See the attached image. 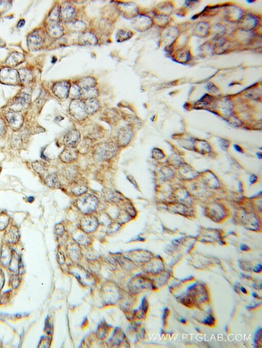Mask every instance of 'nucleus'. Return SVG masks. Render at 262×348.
<instances>
[{
	"mask_svg": "<svg viewBox=\"0 0 262 348\" xmlns=\"http://www.w3.org/2000/svg\"><path fill=\"white\" fill-rule=\"evenodd\" d=\"M238 187L239 191L240 192H242L243 191V188L242 183L241 182H238Z\"/></svg>",
	"mask_w": 262,
	"mask_h": 348,
	"instance_id": "nucleus-48",
	"label": "nucleus"
},
{
	"mask_svg": "<svg viewBox=\"0 0 262 348\" xmlns=\"http://www.w3.org/2000/svg\"><path fill=\"white\" fill-rule=\"evenodd\" d=\"M98 226V220L97 218L90 214H87L83 217L80 223L81 229L86 233L93 232L97 229Z\"/></svg>",
	"mask_w": 262,
	"mask_h": 348,
	"instance_id": "nucleus-8",
	"label": "nucleus"
},
{
	"mask_svg": "<svg viewBox=\"0 0 262 348\" xmlns=\"http://www.w3.org/2000/svg\"><path fill=\"white\" fill-rule=\"evenodd\" d=\"M120 227V226L118 223H113V224H109V227L108 228L109 232L113 233L118 230Z\"/></svg>",
	"mask_w": 262,
	"mask_h": 348,
	"instance_id": "nucleus-37",
	"label": "nucleus"
},
{
	"mask_svg": "<svg viewBox=\"0 0 262 348\" xmlns=\"http://www.w3.org/2000/svg\"><path fill=\"white\" fill-rule=\"evenodd\" d=\"M262 265L260 264H257V265H255V266L254 267V269H253V270H254V272H255V273H260V272H261V271H262Z\"/></svg>",
	"mask_w": 262,
	"mask_h": 348,
	"instance_id": "nucleus-43",
	"label": "nucleus"
},
{
	"mask_svg": "<svg viewBox=\"0 0 262 348\" xmlns=\"http://www.w3.org/2000/svg\"><path fill=\"white\" fill-rule=\"evenodd\" d=\"M180 321L183 324H186V321L184 319H180Z\"/></svg>",
	"mask_w": 262,
	"mask_h": 348,
	"instance_id": "nucleus-53",
	"label": "nucleus"
},
{
	"mask_svg": "<svg viewBox=\"0 0 262 348\" xmlns=\"http://www.w3.org/2000/svg\"><path fill=\"white\" fill-rule=\"evenodd\" d=\"M134 136V132L130 126L120 128L117 135L116 143L119 147H124L130 144Z\"/></svg>",
	"mask_w": 262,
	"mask_h": 348,
	"instance_id": "nucleus-5",
	"label": "nucleus"
},
{
	"mask_svg": "<svg viewBox=\"0 0 262 348\" xmlns=\"http://www.w3.org/2000/svg\"><path fill=\"white\" fill-rule=\"evenodd\" d=\"M225 330H226V332H228V327H227V326H225Z\"/></svg>",
	"mask_w": 262,
	"mask_h": 348,
	"instance_id": "nucleus-55",
	"label": "nucleus"
},
{
	"mask_svg": "<svg viewBox=\"0 0 262 348\" xmlns=\"http://www.w3.org/2000/svg\"><path fill=\"white\" fill-rule=\"evenodd\" d=\"M81 140V134L76 130L73 129L66 134L64 136L63 142L65 146L77 147Z\"/></svg>",
	"mask_w": 262,
	"mask_h": 348,
	"instance_id": "nucleus-10",
	"label": "nucleus"
},
{
	"mask_svg": "<svg viewBox=\"0 0 262 348\" xmlns=\"http://www.w3.org/2000/svg\"><path fill=\"white\" fill-rule=\"evenodd\" d=\"M257 180H258V177L254 174H251V176H250L249 182L251 185L256 182Z\"/></svg>",
	"mask_w": 262,
	"mask_h": 348,
	"instance_id": "nucleus-42",
	"label": "nucleus"
},
{
	"mask_svg": "<svg viewBox=\"0 0 262 348\" xmlns=\"http://www.w3.org/2000/svg\"><path fill=\"white\" fill-rule=\"evenodd\" d=\"M6 241L9 243H15L18 240L19 233L18 229L15 227H11L5 234Z\"/></svg>",
	"mask_w": 262,
	"mask_h": 348,
	"instance_id": "nucleus-19",
	"label": "nucleus"
},
{
	"mask_svg": "<svg viewBox=\"0 0 262 348\" xmlns=\"http://www.w3.org/2000/svg\"><path fill=\"white\" fill-rule=\"evenodd\" d=\"M202 323L204 324L207 325L208 326H213L215 323V318L212 315H209L207 319H205L202 321Z\"/></svg>",
	"mask_w": 262,
	"mask_h": 348,
	"instance_id": "nucleus-31",
	"label": "nucleus"
},
{
	"mask_svg": "<svg viewBox=\"0 0 262 348\" xmlns=\"http://www.w3.org/2000/svg\"><path fill=\"white\" fill-rule=\"evenodd\" d=\"M69 111L73 118L77 121H83L88 117L84 101L80 99L72 100L70 102Z\"/></svg>",
	"mask_w": 262,
	"mask_h": 348,
	"instance_id": "nucleus-3",
	"label": "nucleus"
},
{
	"mask_svg": "<svg viewBox=\"0 0 262 348\" xmlns=\"http://www.w3.org/2000/svg\"><path fill=\"white\" fill-rule=\"evenodd\" d=\"M60 17V8L58 6H56L52 10L51 13L49 15V20L51 22H56L59 21V18Z\"/></svg>",
	"mask_w": 262,
	"mask_h": 348,
	"instance_id": "nucleus-29",
	"label": "nucleus"
},
{
	"mask_svg": "<svg viewBox=\"0 0 262 348\" xmlns=\"http://www.w3.org/2000/svg\"><path fill=\"white\" fill-rule=\"evenodd\" d=\"M133 32L128 30H119L116 34V40L118 43H122L130 39L133 36Z\"/></svg>",
	"mask_w": 262,
	"mask_h": 348,
	"instance_id": "nucleus-23",
	"label": "nucleus"
},
{
	"mask_svg": "<svg viewBox=\"0 0 262 348\" xmlns=\"http://www.w3.org/2000/svg\"><path fill=\"white\" fill-rule=\"evenodd\" d=\"M240 289H241V290L242 292V293H243V294H247V290L245 288H244V287H241V288H240Z\"/></svg>",
	"mask_w": 262,
	"mask_h": 348,
	"instance_id": "nucleus-49",
	"label": "nucleus"
},
{
	"mask_svg": "<svg viewBox=\"0 0 262 348\" xmlns=\"http://www.w3.org/2000/svg\"><path fill=\"white\" fill-rule=\"evenodd\" d=\"M6 118L9 123L15 128H18L22 125L23 118L18 113H9L6 116Z\"/></svg>",
	"mask_w": 262,
	"mask_h": 348,
	"instance_id": "nucleus-17",
	"label": "nucleus"
},
{
	"mask_svg": "<svg viewBox=\"0 0 262 348\" xmlns=\"http://www.w3.org/2000/svg\"><path fill=\"white\" fill-rule=\"evenodd\" d=\"M30 102V98L29 95L26 94H21L20 96L17 97L12 105L13 110L18 111L25 109L29 105Z\"/></svg>",
	"mask_w": 262,
	"mask_h": 348,
	"instance_id": "nucleus-13",
	"label": "nucleus"
},
{
	"mask_svg": "<svg viewBox=\"0 0 262 348\" xmlns=\"http://www.w3.org/2000/svg\"><path fill=\"white\" fill-rule=\"evenodd\" d=\"M229 144H230V143L228 141H227V140L221 139V140H220V145L221 148L224 151H226L227 149H228V148L230 145Z\"/></svg>",
	"mask_w": 262,
	"mask_h": 348,
	"instance_id": "nucleus-35",
	"label": "nucleus"
},
{
	"mask_svg": "<svg viewBox=\"0 0 262 348\" xmlns=\"http://www.w3.org/2000/svg\"><path fill=\"white\" fill-rule=\"evenodd\" d=\"M9 220L8 215L4 213H0V231L4 230L8 226Z\"/></svg>",
	"mask_w": 262,
	"mask_h": 348,
	"instance_id": "nucleus-30",
	"label": "nucleus"
},
{
	"mask_svg": "<svg viewBox=\"0 0 262 348\" xmlns=\"http://www.w3.org/2000/svg\"><path fill=\"white\" fill-rule=\"evenodd\" d=\"M240 249L242 251H248L249 250V248L245 244H242L240 245Z\"/></svg>",
	"mask_w": 262,
	"mask_h": 348,
	"instance_id": "nucleus-44",
	"label": "nucleus"
},
{
	"mask_svg": "<svg viewBox=\"0 0 262 348\" xmlns=\"http://www.w3.org/2000/svg\"><path fill=\"white\" fill-rule=\"evenodd\" d=\"M97 82L95 78L92 77H86L80 80L78 85L81 90L95 87Z\"/></svg>",
	"mask_w": 262,
	"mask_h": 348,
	"instance_id": "nucleus-20",
	"label": "nucleus"
},
{
	"mask_svg": "<svg viewBox=\"0 0 262 348\" xmlns=\"http://www.w3.org/2000/svg\"><path fill=\"white\" fill-rule=\"evenodd\" d=\"M46 182L47 185L50 188H59L60 187V182L55 174H51L48 177L46 178Z\"/></svg>",
	"mask_w": 262,
	"mask_h": 348,
	"instance_id": "nucleus-26",
	"label": "nucleus"
},
{
	"mask_svg": "<svg viewBox=\"0 0 262 348\" xmlns=\"http://www.w3.org/2000/svg\"><path fill=\"white\" fill-rule=\"evenodd\" d=\"M91 144H92L91 140L89 138H87V139L85 138L81 142H80V143L78 144V145H77V146H79V148H77L79 153H80V152H84H84L87 151L90 147L91 146Z\"/></svg>",
	"mask_w": 262,
	"mask_h": 348,
	"instance_id": "nucleus-27",
	"label": "nucleus"
},
{
	"mask_svg": "<svg viewBox=\"0 0 262 348\" xmlns=\"http://www.w3.org/2000/svg\"><path fill=\"white\" fill-rule=\"evenodd\" d=\"M252 295L254 298H257V299H261V298H259V296L255 293H252Z\"/></svg>",
	"mask_w": 262,
	"mask_h": 348,
	"instance_id": "nucleus-50",
	"label": "nucleus"
},
{
	"mask_svg": "<svg viewBox=\"0 0 262 348\" xmlns=\"http://www.w3.org/2000/svg\"><path fill=\"white\" fill-rule=\"evenodd\" d=\"M261 337H262V329H260L257 331V333L255 334V337L254 340V343H258V341H259V340L261 339Z\"/></svg>",
	"mask_w": 262,
	"mask_h": 348,
	"instance_id": "nucleus-41",
	"label": "nucleus"
},
{
	"mask_svg": "<svg viewBox=\"0 0 262 348\" xmlns=\"http://www.w3.org/2000/svg\"><path fill=\"white\" fill-rule=\"evenodd\" d=\"M4 130V123L3 121L0 120V135H1L2 133L3 132Z\"/></svg>",
	"mask_w": 262,
	"mask_h": 348,
	"instance_id": "nucleus-46",
	"label": "nucleus"
},
{
	"mask_svg": "<svg viewBox=\"0 0 262 348\" xmlns=\"http://www.w3.org/2000/svg\"><path fill=\"white\" fill-rule=\"evenodd\" d=\"M98 95V91L96 87L81 90V97L85 100L96 98Z\"/></svg>",
	"mask_w": 262,
	"mask_h": 348,
	"instance_id": "nucleus-21",
	"label": "nucleus"
},
{
	"mask_svg": "<svg viewBox=\"0 0 262 348\" xmlns=\"http://www.w3.org/2000/svg\"><path fill=\"white\" fill-rule=\"evenodd\" d=\"M80 43L85 45H94L97 43L96 36L91 32L82 34L80 38Z\"/></svg>",
	"mask_w": 262,
	"mask_h": 348,
	"instance_id": "nucleus-18",
	"label": "nucleus"
},
{
	"mask_svg": "<svg viewBox=\"0 0 262 348\" xmlns=\"http://www.w3.org/2000/svg\"><path fill=\"white\" fill-rule=\"evenodd\" d=\"M84 103L85 105L86 110L88 115L95 114L99 110L100 107L99 101L96 98L85 100Z\"/></svg>",
	"mask_w": 262,
	"mask_h": 348,
	"instance_id": "nucleus-16",
	"label": "nucleus"
},
{
	"mask_svg": "<svg viewBox=\"0 0 262 348\" xmlns=\"http://www.w3.org/2000/svg\"><path fill=\"white\" fill-rule=\"evenodd\" d=\"M18 73L14 69L4 68L0 71V81L3 84H13L18 82Z\"/></svg>",
	"mask_w": 262,
	"mask_h": 348,
	"instance_id": "nucleus-6",
	"label": "nucleus"
},
{
	"mask_svg": "<svg viewBox=\"0 0 262 348\" xmlns=\"http://www.w3.org/2000/svg\"><path fill=\"white\" fill-rule=\"evenodd\" d=\"M169 310L167 307L164 309V313L163 315V325L165 326L167 324V319L169 316Z\"/></svg>",
	"mask_w": 262,
	"mask_h": 348,
	"instance_id": "nucleus-39",
	"label": "nucleus"
},
{
	"mask_svg": "<svg viewBox=\"0 0 262 348\" xmlns=\"http://www.w3.org/2000/svg\"><path fill=\"white\" fill-rule=\"evenodd\" d=\"M76 239L81 244H85L89 242V238L85 234H80V235H78L76 237Z\"/></svg>",
	"mask_w": 262,
	"mask_h": 348,
	"instance_id": "nucleus-33",
	"label": "nucleus"
},
{
	"mask_svg": "<svg viewBox=\"0 0 262 348\" xmlns=\"http://www.w3.org/2000/svg\"><path fill=\"white\" fill-rule=\"evenodd\" d=\"M43 36L39 31H34L29 35L28 38V46L31 49H38L43 44Z\"/></svg>",
	"mask_w": 262,
	"mask_h": 348,
	"instance_id": "nucleus-12",
	"label": "nucleus"
},
{
	"mask_svg": "<svg viewBox=\"0 0 262 348\" xmlns=\"http://www.w3.org/2000/svg\"><path fill=\"white\" fill-rule=\"evenodd\" d=\"M207 88L208 91L212 92V93H214L217 91V88L213 84H211V83L208 84L207 85Z\"/></svg>",
	"mask_w": 262,
	"mask_h": 348,
	"instance_id": "nucleus-40",
	"label": "nucleus"
},
{
	"mask_svg": "<svg viewBox=\"0 0 262 348\" xmlns=\"http://www.w3.org/2000/svg\"><path fill=\"white\" fill-rule=\"evenodd\" d=\"M81 96V89L80 86L76 84H73L71 85L68 97L72 100L80 99Z\"/></svg>",
	"mask_w": 262,
	"mask_h": 348,
	"instance_id": "nucleus-25",
	"label": "nucleus"
},
{
	"mask_svg": "<svg viewBox=\"0 0 262 348\" xmlns=\"http://www.w3.org/2000/svg\"><path fill=\"white\" fill-rule=\"evenodd\" d=\"M70 190L76 196H81L86 193L88 190V187L84 181L75 180L71 184Z\"/></svg>",
	"mask_w": 262,
	"mask_h": 348,
	"instance_id": "nucleus-14",
	"label": "nucleus"
},
{
	"mask_svg": "<svg viewBox=\"0 0 262 348\" xmlns=\"http://www.w3.org/2000/svg\"><path fill=\"white\" fill-rule=\"evenodd\" d=\"M257 155L259 159H261V158H262V154H261V152H258V153H257Z\"/></svg>",
	"mask_w": 262,
	"mask_h": 348,
	"instance_id": "nucleus-51",
	"label": "nucleus"
},
{
	"mask_svg": "<svg viewBox=\"0 0 262 348\" xmlns=\"http://www.w3.org/2000/svg\"><path fill=\"white\" fill-rule=\"evenodd\" d=\"M196 329L197 331L199 333H201V331L198 328H196Z\"/></svg>",
	"mask_w": 262,
	"mask_h": 348,
	"instance_id": "nucleus-54",
	"label": "nucleus"
},
{
	"mask_svg": "<svg viewBox=\"0 0 262 348\" xmlns=\"http://www.w3.org/2000/svg\"><path fill=\"white\" fill-rule=\"evenodd\" d=\"M71 85L69 81H58L53 85L52 92L55 96L59 99H66L68 97Z\"/></svg>",
	"mask_w": 262,
	"mask_h": 348,
	"instance_id": "nucleus-7",
	"label": "nucleus"
},
{
	"mask_svg": "<svg viewBox=\"0 0 262 348\" xmlns=\"http://www.w3.org/2000/svg\"><path fill=\"white\" fill-rule=\"evenodd\" d=\"M34 198L33 197H29V198H28V201H29L30 202H32L34 201Z\"/></svg>",
	"mask_w": 262,
	"mask_h": 348,
	"instance_id": "nucleus-52",
	"label": "nucleus"
},
{
	"mask_svg": "<svg viewBox=\"0 0 262 348\" xmlns=\"http://www.w3.org/2000/svg\"><path fill=\"white\" fill-rule=\"evenodd\" d=\"M119 148L116 142L107 140L94 145L93 152L96 159L102 161L109 160L116 156Z\"/></svg>",
	"mask_w": 262,
	"mask_h": 348,
	"instance_id": "nucleus-1",
	"label": "nucleus"
},
{
	"mask_svg": "<svg viewBox=\"0 0 262 348\" xmlns=\"http://www.w3.org/2000/svg\"><path fill=\"white\" fill-rule=\"evenodd\" d=\"M148 303L147 302V301L146 300V298L145 297L144 298V299H142V304H141V308H142V311L144 313H145L148 311Z\"/></svg>",
	"mask_w": 262,
	"mask_h": 348,
	"instance_id": "nucleus-38",
	"label": "nucleus"
},
{
	"mask_svg": "<svg viewBox=\"0 0 262 348\" xmlns=\"http://www.w3.org/2000/svg\"><path fill=\"white\" fill-rule=\"evenodd\" d=\"M79 151L76 147L66 146L60 155V158L64 163H71L77 159Z\"/></svg>",
	"mask_w": 262,
	"mask_h": 348,
	"instance_id": "nucleus-9",
	"label": "nucleus"
},
{
	"mask_svg": "<svg viewBox=\"0 0 262 348\" xmlns=\"http://www.w3.org/2000/svg\"><path fill=\"white\" fill-rule=\"evenodd\" d=\"M48 31L50 34L55 38L60 37L64 33L63 27L56 22H51V24L48 28Z\"/></svg>",
	"mask_w": 262,
	"mask_h": 348,
	"instance_id": "nucleus-22",
	"label": "nucleus"
},
{
	"mask_svg": "<svg viewBox=\"0 0 262 348\" xmlns=\"http://www.w3.org/2000/svg\"><path fill=\"white\" fill-rule=\"evenodd\" d=\"M153 24L151 18L144 15H137L132 19L131 25L134 29L139 32H144L149 29Z\"/></svg>",
	"mask_w": 262,
	"mask_h": 348,
	"instance_id": "nucleus-4",
	"label": "nucleus"
},
{
	"mask_svg": "<svg viewBox=\"0 0 262 348\" xmlns=\"http://www.w3.org/2000/svg\"><path fill=\"white\" fill-rule=\"evenodd\" d=\"M18 74L20 79L24 82L29 81L32 79V76H33L29 70L25 69L20 70V73Z\"/></svg>",
	"mask_w": 262,
	"mask_h": 348,
	"instance_id": "nucleus-28",
	"label": "nucleus"
},
{
	"mask_svg": "<svg viewBox=\"0 0 262 348\" xmlns=\"http://www.w3.org/2000/svg\"><path fill=\"white\" fill-rule=\"evenodd\" d=\"M25 20H20V21L18 22V28L22 27L24 26V25H25Z\"/></svg>",
	"mask_w": 262,
	"mask_h": 348,
	"instance_id": "nucleus-47",
	"label": "nucleus"
},
{
	"mask_svg": "<svg viewBox=\"0 0 262 348\" xmlns=\"http://www.w3.org/2000/svg\"><path fill=\"white\" fill-rule=\"evenodd\" d=\"M152 155H153V156L155 159H160L164 157L163 152L161 151V150L158 149V148H155V149H153V151L152 152Z\"/></svg>",
	"mask_w": 262,
	"mask_h": 348,
	"instance_id": "nucleus-34",
	"label": "nucleus"
},
{
	"mask_svg": "<svg viewBox=\"0 0 262 348\" xmlns=\"http://www.w3.org/2000/svg\"><path fill=\"white\" fill-rule=\"evenodd\" d=\"M32 166L34 167V168L36 170V172L42 173L44 172L45 171V167L43 165L39 162H37V163H34V164H32Z\"/></svg>",
	"mask_w": 262,
	"mask_h": 348,
	"instance_id": "nucleus-32",
	"label": "nucleus"
},
{
	"mask_svg": "<svg viewBox=\"0 0 262 348\" xmlns=\"http://www.w3.org/2000/svg\"><path fill=\"white\" fill-rule=\"evenodd\" d=\"M233 147H234V149H235L237 152H240V153H243V152L242 148L240 146L236 145V144H234V145H233Z\"/></svg>",
	"mask_w": 262,
	"mask_h": 348,
	"instance_id": "nucleus-45",
	"label": "nucleus"
},
{
	"mask_svg": "<svg viewBox=\"0 0 262 348\" xmlns=\"http://www.w3.org/2000/svg\"><path fill=\"white\" fill-rule=\"evenodd\" d=\"M121 9L124 17H128L129 18L132 19L137 14V8L135 5L133 3H121Z\"/></svg>",
	"mask_w": 262,
	"mask_h": 348,
	"instance_id": "nucleus-15",
	"label": "nucleus"
},
{
	"mask_svg": "<svg viewBox=\"0 0 262 348\" xmlns=\"http://www.w3.org/2000/svg\"><path fill=\"white\" fill-rule=\"evenodd\" d=\"M64 231V227L61 224H58L55 227V232L56 234L59 235H60L63 234Z\"/></svg>",
	"mask_w": 262,
	"mask_h": 348,
	"instance_id": "nucleus-36",
	"label": "nucleus"
},
{
	"mask_svg": "<svg viewBox=\"0 0 262 348\" xmlns=\"http://www.w3.org/2000/svg\"><path fill=\"white\" fill-rule=\"evenodd\" d=\"M76 14V9L69 3H64L60 9V17L62 20L66 22L72 21Z\"/></svg>",
	"mask_w": 262,
	"mask_h": 348,
	"instance_id": "nucleus-11",
	"label": "nucleus"
},
{
	"mask_svg": "<svg viewBox=\"0 0 262 348\" xmlns=\"http://www.w3.org/2000/svg\"><path fill=\"white\" fill-rule=\"evenodd\" d=\"M98 199L94 195L90 194H84L81 195L76 202L77 207L82 213L90 214L97 209Z\"/></svg>",
	"mask_w": 262,
	"mask_h": 348,
	"instance_id": "nucleus-2",
	"label": "nucleus"
},
{
	"mask_svg": "<svg viewBox=\"0 0 262 348\" xmlns=\"http://www.w3.org/2000/svg\"><path fill=\"white\" fill-rule=\"evenodd\" d=\"M24 56L21 54L14 53L12 54L7 60V64L11 66H16L20 63H22L24 60Z\"/></svg>",
	"mask_w": 262,
	"mask_h": 348,
	"instance_id": "nucleus-24",
	"label": "nucleus"
}]
</instances>
